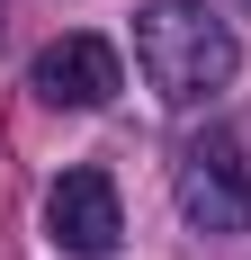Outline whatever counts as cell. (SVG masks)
<instances>
[{
    "label": "cell",
    "mask_w": 251,
    "mask_h": 260,
    "mask_svg": "<svg viewBox=\"0 0 251 260\" xmlns=\"http://www.w3.org/2000/svg\"><path fill=\"white\" fill-rule=\"evenodd\" d=\"M27 81H36V99H54V108H108L117 99V45L108 36H54L36 63H27Z\"/></svg>",
    "instance_id": "277c9868"
},
{
    "label": "cell",
    "mask_w": 251,
    "mask_h": 260,
    "mask_svg": "<svg viewBox=\"0 0 251 260\" xmlns=\"http://www.w3.org/2000/svg\"><path fill=\"white\" fill-rule=\"evenodd\" d=\"M242 9H251V0H242Z\"/></svg>",
    "instance_id": "5b68a950"
},
{
    "label": "cell",
    "mask_w": 251,
    "mask_h": 260,
    "mask_svg": "<svg viewBox=\"0 0 251 260\" xmlns=\"http://www.w3.org/2000/svg\"><path fill=\"white\" fill-rule=\"evenodd\" d=\"M135 63H144L162 108H206L242 72V36L206 0H144L135 9Z\"/></svg>",
    "instance_id": "6da1fadb"
},
{
    "label": "cell",
    "mask_w": 251,
    "mask_h": 260,
    "mask_svg": "<svg viewBox=\"0 0 251 260\" xmlns=\"http://www.w3.org/2000/svg\"><path fill=\"white\" fill-rule=\"evenodd\" d=\"M179 215L198 234H251V153L233 144L225 126H206L189 153H179Z\"/></svg>",
    "instance_id": "7a4b0ae2"
},
{
    "label": "cell",
    "mask_w": 251,
    "mask_h": 260,
    "mask_svg": "<svg viewBox=\"0 0 251 260\" xmlns=\"http://www.w3.org/2000/svg\"><path fill=\"white\" fill-rule=\"evenodd\" d=\"M45 242L63 260H108L125 242V207H117V180L108 171H63L45 188Z\"/></svg>",
    "instance_id": "3957f363"
}]
</instances>
